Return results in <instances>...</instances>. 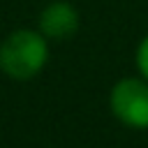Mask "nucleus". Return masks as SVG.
I'll list each match as a JSON object with an SVG mask.
<instances>
[{"instance_id": "nucleus-4", "label": "nucleus", "mask_w": 148, "mask_h": 148, "mask_svg": "<svg viewBox=\"0 0 148 148\" xmlns=\"http://www.w3.org/2000/svg\"><path fill=\"white\" fill-rule=\"evenodd\" d=\"M134 65L139 69V74L143 79H148V35L141 37V42L136 44V51H134Z\"/></svg>"}, {"instance_id": "nucleus-2", "label": "nucleus", "mask_w": 148, "mask_h": 148, "mask_svg": "<svg viewBox=\"0 0 148 148\" xmlns=\"http://www.w3.org/2000/svg\"><path fill=\"white\" fill-rule=\"evenodd\" d=\"M111 116L132 130H148V79L125 76L109 92Z\"/></svg>"}, {"instance_id": "nucleus-3", "label": "nucleus", "mask_w": 148, "mask_h": 148, "mask_svg": "<svg viewBox=\"0 0 148 148\" xmlns=\"http://www.w3.org/2000/svg\"><path fill=\"white\" fill-rule=\"evenodd\" d=\"M81 28L79 9L67 0H53L49 2L39 16H37V30L49 42H65L72 39Z\"/></svg>"}, {"instance_id": "nucleus-1", "label": "nucleus", "mask_w": 148, "mask_h": 148, "mask_svg": "<svg viewBox=\"0 0 148 148\" xmlns=\"http://www.w3.org/2000/svg\"><path fill=\"white\" fill-rule=\"evenodd\" d=\"M49 62V39L32 28H16L0 42V72L12 81L35 79Z\"/></svg>"}]
</instances>
